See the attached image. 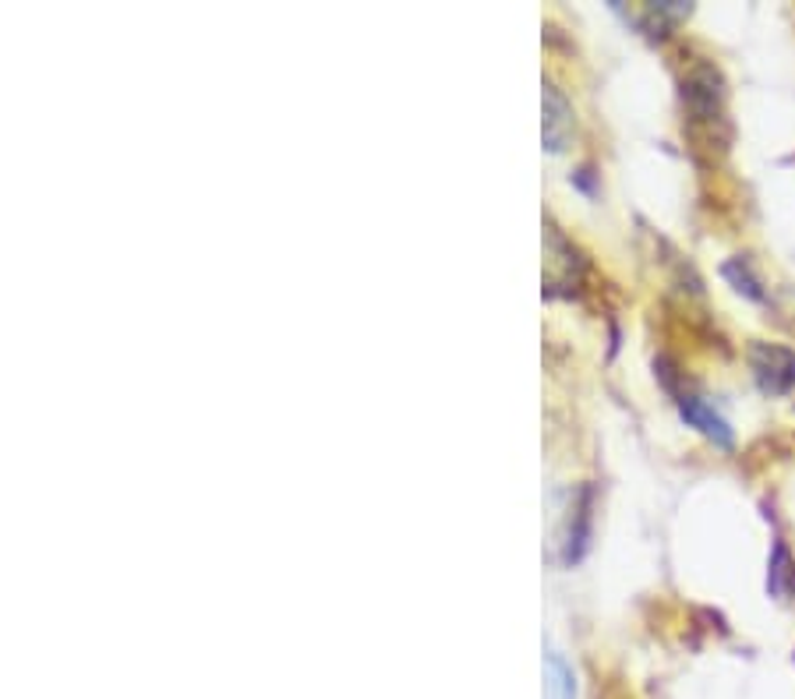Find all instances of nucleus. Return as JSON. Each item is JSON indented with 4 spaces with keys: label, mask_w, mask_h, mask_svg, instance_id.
Masks as SVG:
<instances>
[{
    "label": "nucleus",
    "mask_w": 795,
    "mask_h": 699,
    "mask_svg": "<svg viewBox=\"0 0 795 699\" xmlns=\"http://www.w3.org/2000/svg\"><path fill=\"white\" fill-rule=\"evenodd\" d=\"M679 413H682V421L693 424L700 435H707L711 442L725 445V449L731 445V427L704 400H696V396H682V400H679Z\"/></svg>",
    "instance_id": "obj_3"
},
{
    "label": "nucleus",
    "mask_w": 795,
    "mask_h": 699,
    "mask_svg": "<svg viewBox=\"0 0 795 699\" xmlns=\"http://www.w3.org/2000/svg\"><path fill=\"white\" fill-rule=\"evenodd\" d=\"M686 100H690V106L696 110V114H704V117L718 114V100H722L718 75H714L707 64H700V68L686 78Z\"/></svg>",
    "instance_id": "obj_4"
},
{
    "label": "nucleus",
    "mask_w": 795,
    "mask_h": 699,
    "mask_svg": "<svg viewBox=\"0 0 795 699\" xmlns=\"http://www.w3.org/2000/svg\"><path fill=\"white\" fill-rule=\"evenodd\" d=\"M750 368L757 386L768 396H785L795 389V354L777 343H753L750 346Z\"/></svg>",
    "instance_id": "obj_1"
},
{
    "label": "nucleus",
    "mask_w": 795,
    "mask_h": 699,
    "mask_svg": "<svg viewBox=\"0 0 795 699\" xmlns=\"http://www.w3.org/2000/svg\"><path fill=\"white\" fill-rule=\"evenodd\" d=\"M541 131H545V146L552 152H563L572 135V110L555 85H545V124H541Z\"/></svg>",
    "instance_id": "obj_2"
},
{
    "label": "nucleus",
    "mask_w": 795,
    "mask_h": 699,
    "mask_svg": "<svg viewBox=\"0 0 795 699\" xmlns=\"http://www.w3.org/2000/svg\"><path fill=\"white\" fill-rule=\"evenodd\" d=\"M792 583H795V572H792V559L782 545H774V554H771V572H768V591L774 597H788L792 594Z\"/></svg>",
    "instance_id": "obj_6"
},
{
    "label": "nucleus",
    "mask_w": 795,
    "mask_h": 699,
    "mask_svg": "<svg viewBox=\"0 0 795 699\" xmlns=\"http://www.w3.org/2000/svg\"><path fill=\"white\" fill-rule=\"evenodd\" d=\"M722 273H725V279H731V286H736L739 294L753 297V300H763L760 283H757V276L750 273V265H746L742 259H731V262H725V265H722Z\"/></svg>",
    "instance_id": "obj_7"
},
{
    "label": "nucleus",
    "mask_w": 795,
    "mask_h": 699,
    "mask_svg": "<svg viewBox=\"0 0 795 699\" xmlns=\"http://www.w3.org/2000/svg\"><path fill=\"white\" fill-rule=\"evenodd\" d=\"M577 696V681H572L569 664L548 650L545 654V699H572Z\"/></svg>",
    "instance_id": "obj_5"
}]
</instances>
